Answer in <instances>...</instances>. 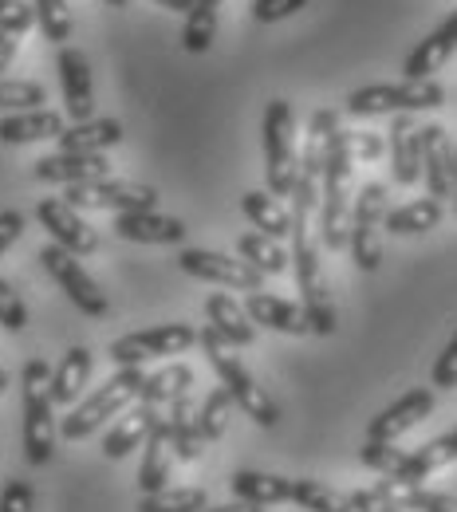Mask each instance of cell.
<instances>
[{"mask_svg":"<svg viewBox=\"0 0 457 512\" xmlns=\"http://www.w3.org/2000/svg\"><path fill=\"white\" fill-rule=\"evenodd\" d=\"M264 182L272 197H292L300 154H296V115L288 99H272L264 107Z\"/></svg>","mask_w":457,"mask_h":512,"instance_id":"6","label":"cell"},{"mask_svg":"<svg viewBox=\"0 0 457 512\" xmlns=\"http://www.w3.org/2000/svg\"><path fill=\"white\" fill-rule=\"evenodd\" d=\"M233 497L249 501V505H292V477H276V473H261V469H237L233 473Z\"/></svg>","mask_w":457,"mask_h":512,"instance_id":"28","label":"cell"},{"mask_svg":"<svg viewBox=\"0 0 457 512\" xmlns=\"http://www.w3.org/2000/svg\"><path fill=\"white\" fill-rule=\"evenodd\" d=\"M158 8H166V12H178V16H186L190 8H194V0H154Z\"/></svg>","mask_w":457,"mask_h":512,"instance_id":"53","label":"cell"},{"mask_svg":"<svg viewBox=\"0 0 457 512\" xmlns=\"http://www.w3.org/2000/svg\"><path fill=\"white\" fill-rule=\"evenodd\" d=\"M454 209H457V205H454Z\"/></svg>","mask_w":457,"mask_h":512,"instance_id":"57","label":"cell"},{"mask_svg":"<svg viewBox=\"0 0 457 512\" xmlns=\"http://www.w3.org/2000/svg\"><path fill=\"white\" fill-rule=\"evenodd\" d=\"M457 52V8L426 36L414 44V52L402 60V75L406 79H434V71H442V64Z\"/></svg>","mask_w":457,"mask_h":512,"instance_id":"20","label":"cell"},{"mask_svg":"<svg viewBox=\"0 0 457 512\" xmlns=\"http://www.w3.org/2000/svg\"><path fill=\"white\" fill-rule=\"evenodd\" d=\"M24 237V213H16V209H4L0 213V256L8 253L16 241Z\"/></svg>","mask_w":457,"mask_h":512,"instance_id":"50","label":"cell"},{"mask_svg":"<svg viewBox=\"0 0 457 512\" xmlns=\"http://www.w3.org/2000/svg\"><path fill=\"white\" fill-rule=\"evenodd\" d=\"M36 24V8L24 4V0H0V32L8 36H20Z\"/></svg>","mask_w":457,"mask_h":512,"instance_id":"45","label":"cell"},{"mask_svg":"<svg viewBox=\"0 0 457 512\" xmlns=\"http://www.w3.org/2000/svg\"><path fill=\"white\" fill-rule=\"evenodd\" d=\"M394 493H398V501L410 512H457L454 493H434V489H422V485H414V489H394Z\"/></svg>","mask_w":457,"mask_h":512,"instance_id":"42","label":"cell"},{"mask_svg":"<svg viewBox=\"0 0 457 512\" xmlns=\"http://www.w3.org/2000/svg\"><path fill=\"white\" fill-rule=\"evenodd\" d=\"M347 501H351L355 512H410L398 501V493H394L387 481L375 485V489H355V493H347Z\"/></svg>","mask_w":457,"mask_h":512,"instance_id":"41","label":"cell"},{"mask_svg":"<svg viewBox=\"0 0 457 512\" xmlns=\"http://www.w3.org/2000/svg\"><path fill=\"white\" fill-rule=\"evenodd\" d=\"M166 430H170V453L178 461H197L201 453V430H197V410L190 402V394L174 398L166 410Z\"/></svg>","mask_w":457,"mask_h":512,"instance_id":"31","label":"cell"},{"mask_svg":"<svg viewBox=\"0 0 457 512\" xmlns=\"http://www.w3.org/2000/svg\"><path fill=\"white\" fill-rule=\"evenodd\" d=\"M36 221L48 229L52 245L67 249L71 256H91L99 249V233L79 217V209L67 197H44L36 205Z\"/></svg>","mask_w":457,"mask_h":512,"instance_id":"13","label":"cell"},{"mask_svg":"<svg viewBox=\"0 0 457 512\" xmlns=\"http://www.w3.org/2000/svg\"><path fill=\"white\" fill-rule=\"evenodd\" d=\"M56 71H60V91H64V111L75 123H87L95 119V79H91V60L87 52L79 48H60V60H56Z\"/></svg>","mask_w":457,"mask_h":512,"instance_id":"14","label":"cell"},{"mask_svg":"<svg viewBox=\"0 0 457 512\" xmlns=\"http://www.w3.org/2000/svg\"><path fill=\"white\" fill-rule=\"evenodd\" d=\"M103 4H111V8H127L131 0H103Z\"/></svg>","mask_w":457,"mask_h":512,"instance_id":"56","label":"cell"},{"mask_svg":"<svg viewBox=\"0 0 457 512\" xmlns=\"http://www.w3.org/2000/svg\"><path fill=\"white\" fill-rule=\"evenodd\" d=\"M383 229H387V186L367 182L351 201V233H347L351 260L363 272H375L383 264Z\"/></svg>","mask_w":457,"mask_h":512,"instance_id":"8","label":"cell"},{"mask_svg":"<svg viewBox=\"0 0 457 512\" xmlns=\"http://www.w3.org/2000/svg\"><path fill=\"white\" fill-rule=\"evenodd\" d=\"M166 481H170V430H166V414H158L154 426H150V438H146V446H142L138 489H142V497H146V493L166 489Z\"/></svg>","mask_w":457,"mask_h":512,"instance_id":"26","label":"cell"},{"mask_svg":"<svg viewBox=\"0 0 457 512\" xmlns=\"http://www.w3.org/2000/svg\"><path fill=\"white\" fill-rule=\"evenodd\" d=\"M292 505L304 512H355L343 493L327 489L324 481H312V477H292Z\"/></svg>","mask_w":457,"mask_h":512,"instance_id":"36","label":"cell"},{"mask_svg":"<svg viewBox=\"0 0 457 512\" xmlns=\"http://www.w3.org/2000/svg\"><path fill=\"white\" fill-rule=\"evenodd\" d=\"M450 201L457 205V146H454V197H450Z\"/></svg>","mask_w":457,"mask_h":512,"instance_id":"54","label":"cell"},{"mask_svg":"<svg viewBox=\"0 0 457 512\" xmlns=\"http://www.w3.org/2000/svg\"><path fill=\"white\" fill-rule=\"evenodd\" d=\"M158 414H162V406H146V402H138L134 410H127V414L107 430V438H103V457H107V461H123L127 453L146 446L150 426H154Z\"/></svg>","mask_w":457,"mask_h":512,"instance_id":"23","label":"cell"},{"mask_svg":"<svg viewBox=\"0 0 457 512\" xmlns=\"http://www.w3.org/2000/svg\"><path fill=\"white\" fill-rule=\"evenodd\" d=\"M201 512H264L261 505H249V501H233V505H205Z\"/></svg>","mask_w":457,"mask_h":512,"instance_id":"52","label":"cell"},{"mask_svg":"<svg viewBox=\"0 0 457 512\" xmlns=\"http://www.w3.org/2000/svg\"><path fill=\"white\" fill-rule=\"evenodd\" d=\"M205 320H209V327H213L229 347H249V343L257 339V327L249 320V312H245L233 296H225V292H213V296L205 300Z\"/></svg>","mask_w":457,"mask_h":512,"instance_id":"25","label":"cell"},{"mask_svg":"<svg viewBox=\"0 0 457 512\" xmlns=\"http://www.w3.org/2000/svg\"><path fill=\"white\" fill-rule=\"evenodd\" d=\"M4 390H8V371L0 367V394H4Z\"/></svg>","mask_w":457,"mask_h":512,"instance_id":"55","label":"cell"},{"mask_svg":"<svg viewBox=\"0 0 457 512\" xmlns=\"http://www.w3.org/2000/svg\"><path fill=\"white\" fill-rule=\"evenodd\" d=\"M40 264H44V272L60 284V292H64L67 300L83 312V316H91V320H103L107 312H111V300H107V292L87 276V268L79 264V256H71L67 249L60 245H44L40 249Z\"/></svg>","mask_w":457,"mask_h":512,"instance_id":"10","label":"cell"},{"mask_svg":"<svg viewBox=\"0 0 457 512\" xmlns=\"http://www.w3.org/2000/svg\"><path fill=\"white\" fill-rule=\"evenodd\" d=\"M446 103V87L438 79H402V83H371L347 95V115L375 119V115H418L438 111Z\"/></svg>","mask_w":457,"mask_h":512,"instance_id":"5","label":"cell"},{"mask_svg":"<svg viewBox=\"0 0 457 512\" xmlns=\"http://www.w3.org/2000/svg\"><path fill=\"white\" fill-rule=\"evenodd\" d=\"M32 8H36V24H40L44 40L67 48V40H71V12H67V0H32Z\"/></svg>","mask_w":457,"mask_h":512,"instance_id":"40","label":"cell"},{"mask_svg":"<svg viewBox=\"0 0 457 512\" xmlns=\"http://www.w3.org/2000/svg\"><path fill=\"white\" fill-rule=\"evenodd\" d=\"M115 233L134 245H182L186 241V221L158 213V209H142V213H115Z\"/></svg>","mask_w":457,"mask_h":512,"instance_id":"18","label":"cell"},{"mask_svg":"<svg viewBox=\"0 0 457 512\" xmlns=\"http://www.w3.org/2000/svg\"><path fill=\"white\" fill-rule=\"evenodd\" d=\"M391 174L398 186H414L422 178V127L414 123V115H394Z\"/></svg>","mask_w":457,"mask_h":512,"instance_id":"21","label":"cell"},{"mask_svg":"<svg viewBox=\"0 0 457 512\" xmlns=\"http://www.w3.org/2000/svg\"><path fill=\"white\" fill-rule=\"evenodd\" d=\"M197 343V327L190 323H158V327H142L123 339L111 343V363L115 367H142L150 359H170V355H186Z\"/></svg>","mask_w":457,"mask_h":512,"instance_id":"9","label":"cell"},{"mask_svg":"<svg viewBox=\"0 0 457 512\" xmlns=\"http://www.w3.org/2000/svg\"><path fill=\"white\" fill-rule=\"evenodd\" d=\"M67 201L75 209H107V213H142V209H158V190L127 182V178H103V182H87V186H71Z\"/></svg>","mask_w":457,"mask_h":512,"instance_id":"12","label":"cell"},{"mask_svg":"<svg viewBox=\"0 0 457 512\" xmlns=\"http://www.w3.org/2000/svg\"><path fill=\"white\" fill-rule=\"evenodd\" d=\"M197 343H201V351H205L209 367L217 371L221 386L229 390L233 406H237V410H245V418H253L261 430H276V426H280V410H276V402H272L261 386H257V379L245 371V363L233 355V347H229V343H225L209 323L197 331Z\"/></svg>","mask_w":457,"mask_h":512,"instance_id":"3","label":"cell"},{"mask_svg":"<svg viewBox=\"0 0 457 512\" xmlns=\"http://www.w3.org/2000/svg\"><path fill=\"white\" fill-rule=\"evenodd\" d=\"M0 327L4 331H24L28 327V308H24L20 292L8 280H0Z\"/></svg>","mask_w":457,"mask_h":512,"instance_id":"44","label":"cell"},{"mask_svg":"<svg viewBox=\"0 0 457 512\" xmlns=\"http://www.w3.org/2000/svg\"><path fill=\"white\" fill-rule=\"evenodd\" d=\"M229 414H233V398H229V390H225V386L209 390L205 402H201V410H197L201 442H217V438L225 434V426H229Z\"/></svg>","mask_w":457,"mask_h":512,"instance_id":"37","label":"cell"},{"mask_svg":"<svg viewBox=\"0 0 457 512\" xmlns=\"http://www.w3.org/2000/svg\"><path fill=\"white\" fill-rule=\"evenodd\" d=\"M347 142H351V158H355V162H375V158H383V138L371 134V130H347Z\"/></svg>","mask_w":457,"mask_h":512,"instance_id":"49","label":"cell"},{"mask_svg":"<svg viewBox=\"0 0 457 512\" xmlns=\"http://www.w3.org/2000/svg\"><path fill=\"white\" fill-rule=\"evenodd\" d=\"M450 461H457V426L450 430V434L426 442L422 449L406 453L402 465L387 477V485H391V489H414V485H422L430 473H438V469L450 465Z\"/></svg>","mask_w":457,"mask_h":512,"instance_id":"19","label":"cell"},{"mask_svg":"<svg viewBox=\"0 0 457 512\" xmlns=\"http://www.w3.org/2000/svg\"><path fill=\"white\" fill-rule=\"evenodd\" d=\"M146 383V371L142 367H119L107 383L99 386L95 394H87L64 422H60V438L64 442H83L87 434H95L103 422L119 418L131 402H138V390Z\"/></svg>","mask_w":457,"mask_h":512,"instance_id":"4","label":"cell"},{"mask_svg":"<svg viewBox=\"0 0 457 512\" xmlns=\"http://www.w3.org/2000/svg\"><path fill=\"white\" fill-rule=\"evenodd\" d=\"M12 60H16V36L0 32V79H4V71H8Z\"/></svg>","mask_w":457,"mask_h":512,"instance_id":"51","label":"cell"},{"mask_svg":"<svg viewBox=\"0 0 457 512\" xmlns=\"http://www.w3.org/2000/svg\"><path fill=\"white\" fill-rule=\"evenodd\" d=\"M48 91L36 79H0V111H40Z\"/></svg>","mask_w":457,"mask_h":512,"instance_id":"39","label":"cell"},{"mask_svg":"<svg viewBox=\"0 0 457 512\" xmlns=\"http://www.w3.org/2000/svg\"><path fill=\"white\" fill-rule=\"evenodd\" d=\"M422 178L434 201L454 197V142L450 130L438 123L422 127Z\"/></svg>","mask_w":457,"mask_h":512,"instance_id":"16","label":"cell"},{"mask_svg":"<svg viewBox=\"0 0 457 512\" xmlns=\"http://www.w3.org/2000/svg\"><path fill=\"white\" fill-rule=\"evenodd\" d=\"M209 505L205 489H158L138 501V512H201Z\"/></svg>","mask_w":457,"mask_h":512,"instance_id":"38","label":"cell"},{"mask_svg":"<svg viewBox=\"0 0 457 512\" xmlns=\"http://www.w3.org/2000/svg\"><path fill=\"white\" fill-rule=\"evenodd\" d=\"M351 174H355V158H351L347 130L335 127L331 138H327L324 186H320V245L331 249V253L347 249V233H351Z\"/></svg>","mask_w":457,"mask_h":512,"instance_id":"1","label":"cell"},{"mask_svg":"<svg viewBox=\"0 0 457 512\" xmlns=\"http://www.w3.org/2000/svg\"><path fill=\"white\" fill-rule=\"evenodd\" d=\"M430 379H434V386H438V390H454V386H457V331H454V339L442 347V355L434 359Z\"/></svg>","mask_w":457,"mask_h":512,"instance_id":"47","label":"cell"},{"mask_svg":"<svg viewBox=\"0 0 457 512\" xmlns=\"http://www.w3.org/2000/svg\"><path fill=\"white\" fill-rule=\"evenodd\" d=\"M237 256L249 260V264H253L257 272H264V276H280V272L292 268V253H284L280 241L264 237V233H257V229L237 237Z\"/></svg>","mask_w":457,"mask_h":512,"instance_id":"34","label":"cell"},{"mask_svg":"<svg viewBox=\"0 0 457 512\" xmlns=\"http://www.w3.org/2000/svg\"><path fill=\"white\" fill-rule=\"evenodd\" d=\"M178 264L186 276L205 280V284H225L237 292H264V272H257L249 260L229 253H213V249H182Z\"/></svg>","mask_w":457,"mask_h":512,"instance_id":"11","label":"cell"},{"mask_svg":"<svg viewBox=\"0 0 457 512\" xmlns=\"http://www.w3.org/2000/svg\"><path fill=\"white\" fill-rule=\"evenodd\" d=\"M245 312H249L253 327L261 323V327L280 331V335H308V331H312V323H308V316H304L300 304L280 300V296H272V292H249Z\"/></svg>","mask_w":457,"mask_h":512,"instance_id":"22","label":"cell"},{"mask_svg":"<svg viewBox=\"0 0 457 512\" xmlns=\"http://www.w3.org/2000/svg\"><path fill=\"white\" fill-rule=\"evenodd\" d=\"M430 410H434V390H430V386L406 390L398 402H391L383 414L371 418L367 442H398L406 430H414L422 418H430Z\"/></svg>","mask_w":457,"mask_h":512,"instance_id":"15","label":"cell"},{"mask_svg":"<svg viewBox=\"0 0 457 512\" xmlns=\"http://www.w3.org/2000/svg\"><path fill=\"white\" fill-rule=\"evenodd\" d=\"M241 213L249 217V225L272 237V241H292V213L280 197H272L268 190H249L241 197Z\"/></svg>","mask_w":457,"mask_h":512,"instance_id":"27","label":"cell"},{"mask_svg":"<svg viewBox=\"0 0 457 512\" xmlns=\"http://www.w3.org/2000/svg\"><path fill=\"white\" fill-rule=\"evenodd\" d=\"M95 371V359H91V347H67L64 359L56 363L52 371V402L56 406H75L83 386Z\"/></svg>","mask_w":457,"mask_h":512,"instance_id":"29","label":"cell"},{"mask_svg":"<svg viewBox=\"0 0 457 512\" xmlns=\"http://www.w3.org/2000/svg\"><path fill=\"white\" fill-rule=\"evenodd\" d=\"M64 115H56V111H16V115H4L0 119V142L4 146H28V142H48V138H56L60 142V134H64Z\"/></svg>","mask_w":457,"mask_h":512,"instance_id":"24","label":"cell"},{"mask_svg":"<svg viewBox=\"0 0 457 512\" xmlns=\"http://www.w3.org/2000/svg\"><path fill=\"white\" fill-rule=\"evenodd\" d=\"M119 142H123L119 119H87L60 134V154H107Z\"/></svg>","mask_w":457,"mask_h":512,"instance_id":"30","label":"cell"},{"mask_svg":"<svg viewBox=\"0 0 457 512\" xmlns=\"http://www.w3.org/2000/svg\"><path fill=\"white\" fill-rule=\"evenodd\" d=\"M190 386H194V371L186 363H170V367L146 375V383L138 390V402H146V406H170L174 398L190 394Z\"/></svg>","mask_w":457,"mask_h":512,"instance_id":"33","label":"cell"},{"mask_svg":"<svg viewBox=\"0 0 457 512\" xmlns=\"http://www.w3.org/2000/svg\"><path fill=\"white\" fill-rule=\"evenodd\" d=\"M300 8H308V0H253V20L257 24H276L296 16Z\"/></svg>","mask_w":457,"mask_h":512,"instance_id":"46","label":"cell"},{"mask_svg":"<svg viewBox=\"0 0 457 512\" xmlns=\"http://www.w3.org/2000/svg\"><path fill=\"white\" fill-rule=\"evenodd\" d=\"M402 449H394V442H363L359 449V461L367 465V469H375V473H383V477H391L394 469L402 465Z\"/></svg>","mask_w":457,"mask_h":512,"instance_id":"43","label":"cell"},{"mask_svg":"<svg viewBox=\"0 0 457 512\" xmlns=\"http://www.w3.org/2000/svg\"><path fill=\"white\" fill-rule=\"evenodd\" d=\"M217 16H221V0H194V8L186 12V28H182V48L190 56H205L213 48Z\"/></svg>","mask_w":457,"mask_h":512,"instance_id":"35","label":"cell"},{"mask_svg":"<svg viewBox=\"0 0 457 512\" xmlns=\"http://www.w3.org/2000/svg\"><path fill=\"white\" fill-rule=\"evenodd\" d=\"M292 268H296L300 308H304V316L312 323V335H335V327H339L335 300H331V288H327L320 245L312 241L308 229H292Z\"/></svg>","mask_w":457,"mask_h":512,"instance_id":"7","label":"cell"},{"mask_svg":"<svg viewBox=\"0 0 457 512\" xmlns=\"http://www.w3.org/2000/svg\"><path fill=\"white\" fill-rule=\"evenodd\" d=\"M20 414H24V461L48 465L56 457V402H52V367L44 359H28L20 371Z\"/></svg>","mask_w":457,"mask_h":512,"instance_id":"2","label":"cell"},{"mask_svg":"<svg viewBox=\"0 0 457 512\" xmlns=\"http://www.w3.org/2000/svg\"><path fill=\"white\" fill-rule=\"evenodd\" d=\"M36 178L48 186H87V182H103L111 178V162L103 154H44L36 162Z\"/></svg>","mask_w":457,"mask_h":512,"instance_id":"17","label":"cell"},{"mask_svg":"<svg viewBox=\"0 0 457 512\" xmlns=\"http://www.w3.org/2000/svg\"><path fill=\"white\" fill-rule=\"evenodd\" d=\"M442 213H446V205L434 201V197L406 201V205H398V209L387 213V233H394V237H418V233H430V229H438Z\"/></svg>","mask_w":457,"mask_h":512,"instance_id":"32","label":"cell"},{"mask_svg":"<svg viewBox=\"0 0 457 512\" xmlns=\"http://www.w3.org/2000/svg\"><path fill=\"white\" fill-rule=\"evenodd\" d=\"M32 501H36L32 485L20 481V477H12L4 485V493H0V512H32Z\"/></svg>","mask_w":457,"mask_h":512,"instance_id":"48","label":"cell"}]
</instances>
